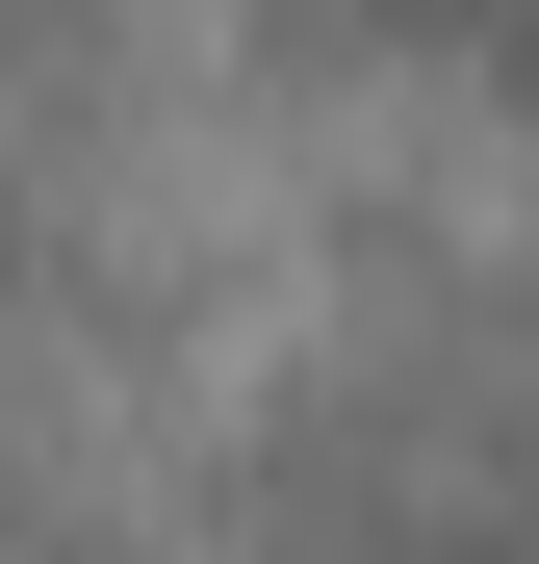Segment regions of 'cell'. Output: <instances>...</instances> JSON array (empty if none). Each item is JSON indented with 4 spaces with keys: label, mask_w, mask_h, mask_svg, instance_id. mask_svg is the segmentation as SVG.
<instances>
[{
    "label": "cell",
    "mask_w": 539,
    "mask_h": 564,
    "mask_svg": "<svg viewBox=\"0 0 539 564\" xmlns=\"http://www.w3.org/2000/svg\"><path fill=\"white\" fill-rule=\"evenodd\" d=\"M0 564H129V539H52V513H0Z\"/></svg>",
    "instance_id": "1"
}]
</instances>
